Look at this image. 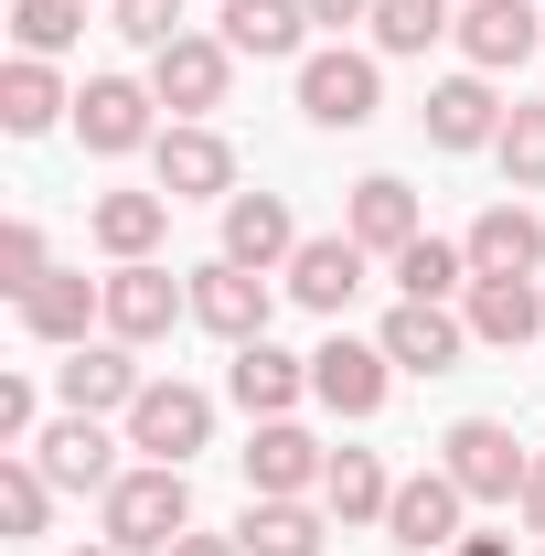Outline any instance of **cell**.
<instances>
[{"instance_id":"cell-37","label":"cell","mask_w":545,"mask_h":556,"mask_svg":"<svg viewBox=\"0 0 545 556\" xmlns=\"http://www.w3.org/2000/svg\"><path fill=\"white\" fill-rule=\"evenodd\" d=\"M33 417H43V396H33L22 375H0V450H33V439H43Z\"/></svg>"},{"instance_id":"cell-22","label":"cell","mask_w":545,"mask_h":556,"mask_svg":"<svg viewBox=\"0 0 545 556\" xmlns=\"http://www.w3.org/2000/svg\"><path fill=\"white\" fill-rule=\"evenodd\" d=\"M364 289V247L353 236H300V257H289V300L300 311H342Z\"/></svg>"},{"instance_id":"cell-1","label":"cell","mask_w":545,"mask_h":556,"mask_svg":"<svg viewBox=\"0 0 545 556\" xmlns=\"http://www.w3.org/2000/svg\"><path fill=\"white\" fill-rule=\"evenodd\" d=\"M97 535L118 556H161L172 535H193V482L172 471V460H139V471H118V482L97 492Z\"/></svg>"},{"instance_id":"cell-9","label":"cell","mask_w":545,"mask_h":556,"mask_svg":"<svg viewBox=\"0 0 545 556\" xmlns=\"http://www.w3.org/2000/svg\"><path fill=\"white\" fill-rule=\"evenodd\" d=\"M150 161H161V193L172 204H204V193H236V150L204 129V118H172V129L150 139Z\"/></svg>"},{"instance_id":"cell-31","label":"cell","mask_w":545,"mask_h":556,"mask_svg":"<svg viewBox=\"0 0 545 556\" xmlns=\"http://www.w3.org/2000/svg\"><path fill=\"white\" fill-rule=\"evenodd\" d=\"M439 33H460L449 0H375V54H428Z\"/></svg>"},{"instance_id":"cell-17","label":"cell","mask_w":545,"mask_h":556,"mask_svg":"<svg viewBox=\"0 0 545 556\" xmlns=\"http://www.w3.org/2000/svg\"><path fill=\"white\" fill-rule=\"evenodd\" d=\"M332 471V450L310 439V428H289V417H257V439H246V492H310Z\"/></svg>"},{"instance_id":"cell-26","label":"cell","mask_w":545,"mask_h":556,"mask_svg":"<svg viewBox=\"0 0 545 556\" xmlns=\"http://www.w3.org/2000/svg\"><path fill=\"white\" fill-rule=\"evenodd\" d=\"M236 546L246 556H321V514H310L300 492H257L246 525H236Z\"/></svg>"},{"instance_id":"cell-30","label":"cell","mask_w":545,"mask_h":556,"mask_svg":"<svg viewBox=\"0 0 545 556\" xmlns=\"http://www.w3.org/2000/svg\"><path fill=\"white\" fill-rule=\"evenodd\" d=\"M43 514H54L43 460H33V450H0V525H11V535H43Z\"/></svg>"},{"instance_id":"cell-29","label":"cell","mask_w":545,"mask_h":556,"mask_svg":"<svg viewBox=\"0 0 545 556\" xmlns=\"http://www.w3.org/2000/svg\"><path fill=\"white\" fill-rule=\"evenodd\" d=\"M310 0H225V43L236 54H300Z\"/></svg>"},{"instance_id":"cell-20","label":"cell","mask_w":545,"mask_h":556,"mask_svg":"<svg viewBox=\"0 0 545 556\" xmlns=\"http://www.w3.org/2000/svg\"><path fill=\"white\" fill-rule=\"evenodd\" d=\"M460 300H471V311H460V321H471V343L524 353V343L545 332V300H535V278H471Z\"/></svg>"},{"instance_id":"cell-35","label":"cell","mask_w":545,"mask_h":556,"mask_svg":"<svg viewBox=\"0 0 545 556\" xmlns=\"http://www.w3.org/2000/svg\"><path fill=\"white\" fill-rule=\"evenodd\" d=\"M43 278H54V257H43V225H0V289H11V300H33Z\"/></svg>"},{"instance_id":"cell-12","label":"cell","mask_w":545,"mask_h":556,"mask_svg":"<svg viewBox=\"0 0 545 556\" xmlns=\"http://www.w3.org/2000/svg\"><path fill=\"white\" fill-rule=\"evenodd\" d=\"M139 386H150V375L129 364V343H75L65 364H54V396H65L75 417H107V407L129 417V407H139Z\"/></svg>"},{"instance_id":"cell-16","label":"cell","mask_w":545,"mask_h":556,"mask_svg":"<svg viewBox=\"0 0 545 556\" xmlns=\"http://www.w3.org/2000/svg\"><path fill=\"white\" fill-rule=\"evenodd\" d=\"M535 43H545V11H524V0H471V11H460V54H471V75H514Z\"/></svg>"},{"instance_id":"cell-25","label":"cell","mask_w":545,"mask_h":556,"mask_svg":"<svg viewBox=\"0 0 545 556\" xmlns=\"http://www.w3.org/2000/svg\"><path fill=\"white\" fill-rule=\"evenodd\" d=\"M86 225H97V247L129 268V257H150V247L172 236V193H97V214H86Z\"/></svg>"},{"instance_id":"cell-14","label":"cell","mask_w":545,"mask_h":556,"mask_svg":"<svg viewBox=\"0 0 545 556\" xmlns=\"http://www.w3.org/2000/svg\"><path fill=\"white\" fill-rule=\"evenodd\" d=\"M460 514H471V492L449 482V471H417V482H396V503H385V535H396V546H460Z\"/></svg>"},{"instance_id":"cell-33","label":"cell","mask_w":545,"mask_h":556,"mask_svg":"<svg viewBox=\"0 0 545 556\" xmlns=\"http://www.w3.org/2000/svg\"><path fill=\"white\" fill-rule=\"evenodd\" d=\"M11 33H22V54H65L86 33V0H11Z\"/></svg>"},{"instance_id":"cell-40","label":"cell","mask_w":545,"mask_h":556,"mask_svg":"<svg viewBox=\"0 0 545 556\" xmlns=\"http://www.w3.org/2000/svg\"><path fill=\"white\" fill-rule=\"evenodd\" d=\"M524 525H535V535H545V460H535V471H524Z\"/></svg>"},{"instance_id":"cell-8","label":"cell","mask_w":545,"mask_h":556,"mask_svg":"<svg viewBox=\"0 0 545 556\" xmlns=\"http://www.w3.org/2000/svg\"><path fill=\"white\" fill-rule=\"evenodd\" d=\"M385 375H396V353L353 343V332H332V343L310 353V396H321L332 417H375V407H385Z\"/></svg>"},{"instance_id":"cell-6","label":"cell","mask_w":545,"mask_h":556,"mask_svg":"<svg viewBox=\"0 0 545 556\" xmlns=\"http://www.w3.org/2000/svg\"><path fill=\"white\" fill-rule=\"evenodd\" d=\"M204 439H214V396L204 386H139V407H129V450L139 460H172V471H182Z\"/></svg>"},{"instance_id":"cell-32","label":"cell","mask_w":545,"mask_h":556,"mask_svg":"<svg viewBox=\"0 0 545 556\" xmlns=\"http://www.w3.org/2000/svg\"><path fill=\"white\" fill-rule=\"evenodd\" d=\"M396 289H407V300H449V289H471V247H439V236H417L407 257H396Z\"/></svg>"},{"instance_id":"cell-7","label":"cell","mask_w":545,"mask_h":556,"mask_svg":"<svg viewBox=\"0 0 545 556\" xmlns=\"http://www.w3.org/2000/svg\"><path fill=\"white\" fill-rule=\"evenodd\" d=\"M375 343L396 353V375H449V364H460V353H471V321H460V311H449V300H396V311H385V332H375Z\"/></svg>"},{"instance_id":"cell-42","label":"cell","mask_w":545,"mask_h":556,"mask_svg":"<svg viewBox=\"0 0 545 556\" xmlns=\"http://www.w3.org/2000/svg\"><path fill=\"white\" fill-rule=\"evenodd\" d=\"M86 556H118V546H86Z\"/></svg>"},{"instance_id":"cell-4","label":"cell","mask_w":545,"mask_h":556,"mask_svg":"<svg viewBox=\"0 0 545 556\" xmlns=\"http://www.w3.org/2000/svg\"><path fill=\"white\" fill-rule=\"evenodd\" d=\"M385 108V75H375V54H300V118L310 129H364Z\"/></svg>"},{"instance_id":"cell-3","label":"cell","mask_w":545,"mask_h":556,"mask_svg":"<svg viewBox=\"0 0 545 556\" xmlns=\"http://www.w3.org/2000/svg\"><path fill=\"white\" fill-rule=\"evenodd\" d=\"M172 321H193V278H172V268H150V257H129V268L107 278V343H161Z\"/></svg>"},{"instance_id":"cell-36","label":"cell","mask_w":545,"mask_h":556,"mask_svg":"<svg viewBox=\"0 0 545 556\" xmlns=\"http://www.w3.org/2000/svg\"><path fill=\"white\" fill-rule=\"evenodd\" d=\"M107 11H118V33L150 43V54H161V43H182V0H107Z\"/></svg>"},{"instance_id":"cell-41","label":"cell","mask_w":545,"mask_h":556,"mask_svg":"<svg viewBox=\"0 0 545 556\" xmlns=\"http://www.w3.org/2000/svg\"><path fill=\"white\" fill-rule=\"evenodd\" d=\"M449 556H514V546H503V535H460Z\"/></svg>"},{"instance_id":"cell-19","label":"cell","mask_w":545,"mask_h":556,"mask_svg":"<svg viewBox=\"0 0 545 556\" xmlns=\"http://www.w3.org/2000/svg\"><path fill=\"white\" fill-rule=\"evenodd\" d=\"M225 257H236V268H289V257H300V225H289V204H278V193H225Z\"/></svg>"},{"instance_id":"cell-34","label":"cell","mask_w":545,"mask_h":556,"mask_svg":"<svg viewBox=\"0 0 545 556\" xmlns=\"http://www.w3.org/2000/svg\"><path fill=\"white\" fill-rule=\"evenodd\" d=\"M492 161L535 193V182H545V108H514V118H503V139H492Z\"/></svg>"},{"instance_id":"cell-28","label":"cell","mask_w":545,"mask_h":556,"mask_svg":"<svg viewBox=\"0 0 545 556\" xmlns=\"http://www.w3.org/2000/svg\"><path fill=\"white\" fill-rule=\"evenodd\" d=\"M65 108H75V97L54 86V65H43V54H22V65L0 75V129H11V139H43Z\"/></svg>"},{"instance_id":"cell-23","label":"cell","mask_w":545,"mask_h":556,"mask_svg":"<svg viewBox=\"0 0 545 556\" xmlns=\"http://www.w3.org/2000/svg\"><path fill=\"white\" fill-rule=\"evenodd\" d=\"M300 396H310V353L236 343V407H246V417H289Z\"/></svg>"},{"instance_id":"cell-18","label":"cell","mask_w":545,"mask_h":556,"mask_svg":"<svg viewBox=\"0 0 545 556\" xmlns=\"http://www.w3.org/2000/svg\"><path fill=\"white\" fill-rule=\"evenodd\" d=\"M503 97H492V75H449V86H428V139L439 150H492L503 139Z\"/></svg>"},{"instance_id":"cell-11","label":"cell","mask_w":545,"mask_h":556,"mask_svg":"<svg viewBox=\"0 0 545 556\" xmlns=\"http://www.w3.org/2000/svg\"><path fill=\"white\" fill-rule=\"evenodd\" d=\"M150 108H161V97H150L139 75H86L75 129H86V150H97V161H118V150H139V139H161V129H150Z\"/></svg>"},{"instance_id":"cell-27","label":"cell","mask_w":545,"mask_h":556,"mask_svg":"<svg viewBox=\"0 0 545 556\" xmlns=\"http://www.w3.org/2000/svg\"><path fill=\"white\" fill-rule=\"evenodd\" d=\"M385 503H396L385 460H375V450H332V471H321V514H332V525H385Z\"/></svg>"},{"instance_id":"cell-38","label":"cell","mask_w":545,"mask_h":556,"mask_svg":"<svg viewBox=\"0 0 545 556\" xmlns=\"http://www.w3.org/2000/svg\"><path fill=\"white\" fill-rule=\"evenodd\" d=\"M161 556H246V546H236V535H172Z\"/></svg>"},{"instance_id":"cell-13","label":"cell","mask_w":545,"mask_h":556,"mask_svg":"<svg viewBox=\"0 0 545 556\" xmlns=\"http://www.w3.org/2000/svg\"><path fill=\"white\" fill-rule=\"evenodd\" d=\"M33 460H43V482H54V492H107V482H118V439H107L97 417H75V407L33 439Z\"/></svg>"},{"instance_id":"cell-39","label":"cell","mask_w":545,"mask_h":556,"mask_svg":"<svg viewBox=\"0 0 545 556\" xmlns=\"http://www.w3.org/2000/svg\"><path fill=\"white\" fill-rule=\"evenodd\" d=\"M310 22H332V33L342 22H375V0H310Z\"/></svg>"},{"instance_id":"cell-2","label":"cell","mask_w":545,"mask_h":556,"mask_svg":"<svg viewBox=\"0 0 545 556\" xmlns=\"http://www.w3.org/2000/svg\"><path fill=\"white\" fill-rule=\"evenodd\" d=\"M439 471L471 492V503H524V471H535V460H524V439H514L503 417H460V428L439 439Z\"/></svg>"},{"instance_id":"cell-15","label":"cell","mask_w":545,"mask_h":556,"mask_svg":"<svg viewBox=\"0 0 545 556\" xmlns=\"http://www.w3.org/2000/svg\"><path fill=\"white\" fill-rule=\"evenodd\" d=\"M342 236H353L364 257H407L428 225H417V193L396 182V172H364V182H353V214H342Z\"/></svg>"},{"instance_id":"cell-10","label":"cell","mask_w":545,"mask_h":556,"mask_svg":"<svg viewBox=\"0 0 545 556\" xmlns=\"http://www.w3.org/2000/svg\"><path fill=\"white\" fill-rule=\"evenodd\" d=\"M193 321H204L214 343H268V278L236 268V257L193 268Z\"/></svg>"},{"instance_id":"cell-21","label":"cell","mask_w":545,"mask_h":556,"mask_svg":"<svg viewBox=\"0 0 545 556\" xmlns=\"http://www.w3.org/2000/svg\"><path fill=\"white\" fill-rule=\"evenodd\" d=\"M22 321H33V343H54V353H75L86 343V321H107V278H75V268H54L33 300H22Z\"/></svg>"},{"instance_id":"cell-24","label":"cell","mask_w":545,"mask_h":556,"mask_svg":"<svg viewBox=\"0 0 545 556\" xmlns=\"http://www.w3.org/2000/svg\"><path fill=\"white\" fill-rule=\"evenodd\" d=\"M545 268V225L524 204H492L471 225V278H535Z\"/></svg>"},{"instance_id":"cell-5","label":"cell","mask_w":545,"mask_h":556,"mask_svg":"<svg viewBox=\"0 0 545 556\" xmlns=\"http://www.w3.org/2000/svg\"><path fill=\"white\" fill-rule=\"evenodd\" d=\"M225 75H236V43L225 33H182V43L150 54V97L172 118H204V108H225Z\"/></svg>"}]
</instances>
